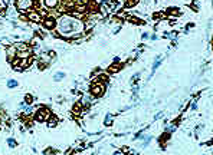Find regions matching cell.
<instances>
[{
	"mask_svg": "<svg viewBox=\"0 0 213 155\" xmlns=\"http://www.w3.org/2000/svg\"><path fill=\"white\" fill-rule=\"evenodd\" d=\"M59 29L64 35H68V33H76L82 30V23L76 19H72V17L66 16L62 17L61 22H59Z\"/></svg>",
	"mask_w": 213,
	"mask_h": 155,
	"instance_id": "cell-1",
	"label": "cell"
},
{
	"mask_svg": "<svg viewBox=\"0 0 213 155\" xmlns=\"http://www.w3.org/2000/svg\"><path fill=\"white\" fill-rule=\"evenodd\" d=\"M104 92H105L104 83H102V82H94V85L91 86V93H92L95 98H99V96L104 95Z\"/></svg>",
	"mask_w": 213,
	"mask_h": 155,
	"instance_id": "cell-2",
	"label": "cell"
},
{
	"mask_svg": "<svg viewBox=\"0 0 213 155\" xmlns=\"http://www.w3.org/2000/svg\"><path fill=\"white\" fill-rule=\"evenodd\" d=\"M48 118H49V111H48L46 108H42V109H39V111L36 112V115H35V119H36V121H41V122L46 121Z\"/></svg>",
	"mask_w": 213,
	"mask_h": 155,
	"instance_id": "cell-3",
	"label": "cell"
},
{
	"mask_svg": "<svg viewBox=\"0 0 213 155\" xmlns=\"http://www.w3.org/2000/svg\"><path fill=\"white\" fill-rule=\"evenodd\" d=\"M33 6V0H17L16 1V7L19 10H27Z\"/></svg>",
	"mask_w": 213,
	"mask_h": 155,
	"instance_id": "cell-4",
	"label": "cell"
},
{
	"mask_svg": "<svg viewBox=\"0 0 213 155\" xmlns=\"http://www.w3.org/2000/svg\"><path fill=\"white\" fill-rule=\"evenodd\" d=\"M43 26H45L48 30H52V29L56 27V22H55V19H52V17H46V19L43 20Z\"/></svg>",
	"mask_w": 213,
	"mask_h": 155,
	"instance_id": "cell-5",
	"label": "cell"
},
{
	"mask_svg": "<svg viewBox=\"0 0 213 155\" xmlns=\"http://www.w3.org/2000/svg\"><path fill=\"white\" fill-rule=\"evenodd\" d=\"M42 3L46 9H55L61 3V0H42Z\"/></svg>",
	"mask_w": 213,
	"mask_h": 155,
	"instance_id": "cell-6",
	"label": "cell"
},
{
	"mask_svg": "<svg viewBox=\"0 0 213 155\" xmlns=\"http://www.w3.org/2000/svg\"><path fill=\"white\" fill-rule=\"evenodd\" d=\"M27 17L32 22H42V17L38 12H27Z\"/></svg>",
	"mask_w": 213,
	"mask_h": 155,
	"instance_id": "cell-7",
	"label": "cell"
},
{
	"mask_svg": "<svg viewBox=\"0 0 213 155\" xmlns=\"http://www.w3.org/2000/svg\"><path fill=\"white\" fill-rule=\"evenodd\" d=\"M128 20H130V22H132V23H135V25H146V22H144V20L137 19V17H128Z\"/></svg>",
	"mask_w": 213,
	"mask_h": 155,
	"instance_id": "cell-8",
	"label": "cell"
},
{
	"mask_svg": "<svg viewBox=\"0 0 213 155\" xmlns=\"http://www.w3.org/2000/svg\"><path fill=\"white\" fill-rule=\"evenodd\" d=\"M120 71V65H111L108 68V72L109 73H114V72H118Z\"/></svg>",
	"mask_w": 213,
	"mask_h": 155,
	"instance_id": "cell-9",
	"label": "cell"
},
{
	"mask_svg": "<svg viewBox=\"0 0 213 155\" xmlns=\"http://www.w3.org/2000/svg\"><path fill=\"white\" fill-rule=\"evenodd\" d=\"M166 13H167V15H176V16H177V15H180V12H179V9H167V12H166Z\"/></svg>",
	"mask_w": 213,
	"mask_h": 155,
	"instance_id": "cell-10",
	"label": "cell"
},
{
	"mask_svg": "<svg viewBox=\"0 0 213 155\" xmlns=\"http://www.w3.org/2000/svg\"><path fill=\"white\" fill-rule=\"evenodd\" d=\"M138 1L140 0H128V1H125V7H132V6H135Z\"/></svg>",
	"mask_w": 213,
	"mask_h": 155,
	"instance_id": "cell-11",
	"label": "cell"
},
{
	"mask_svg": "<svg viewBox=\"0 0 213 155\" xmlns=\"http://www.w3.org/2000/svg\"><path fill=\"white\" fill-rule=\"evenodd\" d=\"M79 111H82V105L78 102L76 105H75V108H74V114L76 115V114H79Z\"/></svg>",
	"mask_w": 213,
	"mask_h": 155,
	"instance_id": "cell-12",
	"label": "cell"
},
{
	"mask_svg": "<svg viewBox=\"0 0 213 155\" xmlns=\"http://www.w3.org/2000/svg\"><path fill=\"white\" fill-rule=\"evenodd\" d=\"M26 101H27V102L30 104V102H32V98H30V96H26Z\"/></svg>",
	"mask_w": 213,
	"mask_h": 155,
	"instance_id": "cell-13",
	"label": "cell"
}]
</instances>
